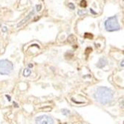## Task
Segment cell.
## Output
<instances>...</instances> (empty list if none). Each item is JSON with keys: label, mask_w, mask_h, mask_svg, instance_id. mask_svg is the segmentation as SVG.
I'll list each match as a JSON object with an SVG mask.
<instances>
[{"label": "cell", "mask_w": 124, "mask_h": 124, "mask_svg": "<svg viewBox=\"0 0 124 124\" xmlns=\"http://www.w3.org/2000/svg\"><path fill=\"white\" fill-rule=\"evenodd\" d=\"M94 98L101 104L106 105L109 103L113 99V92L111 89L106 87H100L97 89Z\"/></svg>", "instance_id": "obj_1"}, {"label": "cell", "mask_w": 124, "mask_h": 124, "mask_svg": "<svg viewBox=\"0 0 124 124\" xmlns=\"http://www.w3.org/2000/svg\"><path fill=\"white\" fill-rule=\"evenodd\" d=\"M13 66L11 61L7 59L0 61V74L9 75L13 71Z\"/></svg>", "instance_id": "obj_3"}, {"label": "cell", "mask_w": 124, "mask_h": 124, "mask_svg": "<svg viewBox=\"0 0 124 124\" xmlns=\"http://www.w3.org/2000/svg\"><path fill=\"white\" fill-rule=\"evenodd\" d=\"M6 31H7L6 27H3V32H6Z\"/></svg>", "instance_id": "obj_14"}, {"label": "cell", "mask_w": 124, "mask_h": 124, "mask_svg": "<svg viewBox=\"0 0 124 124\" xmlns=\"http://www.w3.org/2000/svg\"><path fill=\"white\" fill-rule=\"evenodd\" d=\"M90 11H91V12L92 13V14H96V12H94V11H93L92 9H90Z\"/></svg>", "instance_id": "obj_13"}, {"label": "cell", "mask_w": 124, "mask_h": 124, "mask_svg": "<svg viewBox=\"0 0 124 124\" xmlns=\"http://www.w3.org/2000/svg\"><path fill=\"white\" fill-rule=\"evenodd\" d=\"M77 14H78L80 16H82V15H83L84 14H86V11H83V12H82V11H79L78 12H77Z\"/></svg>", "instance_id": "obj_11"}, {"label": "cell", "mask_w": 124, "mask_h": 124, "mask_svg": "<svg viewBox=\"0 0 124 124\" xmlns=\"http://www.w3.org/2000/svg\"><path fill=\"white\" fill-rule=\"evenodd\" d=\"M68 7L71 9V10H74L75 8V6H74V5L73 3H69L68 4Z\"/></svg>", "instance_id": "obj_9"}, {"label": "cell", "mask_w": 124, "mask_h": 124, "mask_svg": "<svg viewBox=\"0 0 124 124\" xmlns=\"http://www.w3.org/2000/svg\"><path fill=\"white\" fill-rule=\"evenodd\" d=\"M62 113H63L64 115H68L70 114V111L67 110V109H63L62 110Z\"/></svg>", "instance_id": "obj_8"}, {"label": "cell", "mask_w": 124, "mask_h": 124, "mask_svg": "<svg viewBox=\"0 0 124 124\" xmlns=\"http://www.w3.org/2000/svg\"><path fill=\"white\" fill-rule=\"evenodd\" d=\"M80 7H82V8H86L87 4H86V0H82V1L80 2Z\"/></svg>", "instance_id": "obj_7"}, {"label": "cell", "mask_w": 124, "mask_h": 124, "mask_svg": "<svg viewBox=\"0 0 124 124\" xmlns=\"http://www.w3.org/2000/svg\"><path fill=\"white\" fill-rule=\"evenodd\" d=\"M37 124H54V120L47 115H42L36 118Z\"/></svg>", "instance_id": "obj_4"}, {"label": "cell", "mask_w": 124, "mask_h": 124, "mask_svg": "<svg viewBox=\"0 0 124 124\" xmlns=\"http://www.w3.org/2000/svg\"><path fill=\"white\" fill-rule=\"evenodd\" d=\"M107 64V61L105 58H101L99 61H98V63H97V67L99 68H103V67H105V65Z\"/></svg>", "instance_id": "obj_5"}, {"label": "cell", "mask_w": 124, "mask_h": 124, "mask_svg": "<svg viewBox=\"0 0 124 124\" xmlns=\"http://www.w3.org/2000/svg\"><path fill=\"white\" fill-rule=\"evenodd\" d=\"M105 28L108 32H115L120 29L116 16L108 17L105 22Z\"/></svg>", "instance_id": "obj_2"}, {"label": "cell", "mask_w": 124, "mask_h": 124, "mask_svg": "<svg viewBox=\"0 0 124 124\" xmlns=\"http://www.w3.org/2000/svg\"><path fill=\"white\" fill-rule=\"evenodd\" d=\"M92 34H89V33H86V34H85V38H92Z\"/></svg>", "instance_id": "obj_10"}, {"label": "cell", "mask_w": 124, "mask_h": 124, "mask_svg": "<svg viewBox=\"0 0 124 124\" xmlns=\"http://www.w3.org/2000/svg\"><path fill=\"white\" fill-rule=\"evenodd\" d=\"M30 73H31V71H30V70H29L28 68L25 69L23 72V75L25 76H29L30 75Z\"/></svg>", "instance_id": "obj_6"}, {"label": "cell", "mask_w": 124, "mask_h": 124, "mask_svg": "<svg viewBox=\"0 0 124 124\" xmlns=\"http://www.w3.org/2000/svg\"><path fill=\"white\" fill-rule=\"evenodd\" d=\"M36 8H37V11H39L41 10V8H42V5H38L36 6Z\"/></svg>", "instance_id": "obj_12"}]
</instances>
